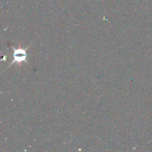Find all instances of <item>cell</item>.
Returning a JSON list of instances; mask_svg holds the SVG:
<instances>
[{
	"instance_id": "6da1fadb",
	"label": "cell",
	"mask_w": 152,
	"mask_h": 152,
	"mask_svg": "<svg viewBox=\"0 0 152 152\" xmlns=\"http://www.w3.org/2000/svg\"><path fill=\"white\" fill-rule=\"evenodd\" d=\"M31 45V43L28 46V47L25 48H19V49H15L14 48L10 46L11 48L13 50V60L12 61L11 63L10 64V65L7 67V68H10V67L12 66L13 65H14L15 63H21V62H25V63L28 64V65L29 64L28 62V61H27L26 50L27 49L30 47Z\"/></svg>"
}]
</instances>
